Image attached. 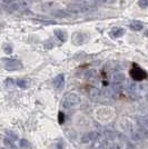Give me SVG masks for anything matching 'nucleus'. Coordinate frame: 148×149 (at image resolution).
I'll list each match as a JSON object with an SVG mask.
<instances>
[{
    "instance_id": "nucleus-1",
    "label": "nucleus",
    "mask_w": 148,
    "mask_h": 149,
    "mask_svg": "<svg viewBox=\"0 0 148 149\" xmlns=\"http://www.w3.org/2000/svg\"><path fill=\"white\" fill-rule=\"evenodd\" d=\"M67 10L69 13H90L91 10H94V7L88 3L84 0H78L71 2L67 6Z\"/></svg>"
},
{
    "instance_id": "nucleus-2",
    "label": "nucleus",
    "mask_w": 148,
    "mask_h": 149,
    "mask_svg": "<svg viewBox=\"0 0 148 149\" xmlns=\"http://www.w3.org/2000/svg\"><path fill=\"white\" fill-rule=\"evenodd\" d=\"M80 97L78 96V95H76V93H68L66 95L65 97H64V99H62V107L64 108H66V109H69V108H73L75 106L79 105L80 104Z\"/></svg>"
},
{
    "instance_id": "nucleus-3",
    "label": "nucleus",
    "mask_w": 148,
    "mask_h": 149,
    "mask_svg": "<svg viewBox=\"0 0 148 149\" xmlns=\"http://www.w3.org/2000/svg\"><path fill=\"white\" fill-rule=\"evenodd\" d=\"M129 74H130V77L135 81L145 80V79H147V77H148L147 72H146L144 69L140 68L139 66H137L136 63L133 65V67H131V69H130V71H129Z\"/></svg>"
},
{
    "instance_id": "nucleus-4",
    "label": "nucleus",
    "mask_w": 148,
    "mask_h": 149,
    "mask_svg": "<svg viewBox=\"0 0 148 149\" xmlns=\"http://www.w3.org/2000/svg\"><path fill=\"white\" fill-rule=\"evenodd\" d=\"M3 67L8 71H16L22 68V63L18 59H10V58H3L2 60Z\"/></svg>"
},
{
    "instance_id": "nucleus-5",
    "label": "nucleus",
    "mask_w": 148,
    "mask_h": 149,
    "mask_svg": "<svg viewBox=\"0 0 148 149\" xmlns=\"http://www.w3.org/2000/svg\"><path fill=\"white\" fill-rule=\"evenodd\" d=\"M71 40H73V44L76 45V46H80V45L85 44L87 40V35L85 32H81V31H77V32H74L73 33V37H71Z\"/></svg>"
},
{
    "instance_id": "nucleus-6",
    "label": "nucleus",
    "mask_w": 148,
    "mask_h": 149,
    "mask_svg": "<svg viewBox=\"0 0 148 149\" xmlns=\"http://www.w3.org/2000/svg\"><path fill=\"white\" fill-rule=\"evenodd\" d=\"M99 137H100L99 132H97V131H91V132H88V134H86V135H84V136L81 137V143L89 145V143H95Z\"/></svg>"
},
{
    "instance_id": "nucleus-7",
    "label": "nucleus",
    "mask_w": 148,
    "mask_h": 149,
    "mask_svg": "<svg viewBox=\"0 0 148 149\" xmlns=\"http://www.w3.org/2000/svg\"><path fill=\"white\" fill-rule=\"evenodd\" d=\"M0 149H18L15 143L7 137H3L0 139Z\"/></svg>"
},
{
    "instance_id": "nucleus-8",
    "label": "nucleus",
    "mask_w": 148,
    "mask_h": 149,
    "mask_svg": "<svg viewBox=\"0 0 148 149\" xmlns=\"http://www.w3.org/2000/svg\"><path fill=\"white\" fill-rule=\"evenodd\" d=\"M52 84H54V87H55L56 89H59V90L62 89L64 86H65V76L62 74H58L55 79H54Z\"/></svg>"
},
{
    "instance_id": "nucleus-9",
    "label": "nucleus",
    "mask_w": 148,
    "mask_h": 149,
    "mask_svg": "<svg viewBox=\"0 0 148 149\" xmlns=\"http://www.w3.org/2000/svg\"><path fill=\"white\" fill-rule=\"evenodd\" d=\"M124 33H125V29L124 28H119V27H116V28H112L111 31L109 32V36L114 39H117V38L121 37Z\"/></svg>"
},
{
    "instance_id": "nucleus-10",
    "label": "nucleus",
    "mask_w": 148,
    "mask_h": 149,
    "mask_svg": "<svg viewBox=\"0 0 148 149\" xmlns=\"http://www.w3.org/2000/svg\"><path fill=\"white\" fill-rule=\"evenodd\" d=\"M106 148H108L106 139H103V138L99 137L98 139L94 143V149H106Z\"/></svg>"
},
{
    "instance_id": "nucleus-11",
    "label": "nucleus",
    "mask_w": 148,
    "mask_h": 149,
    "mask_svg": "<svg viewBox=\"0 0 148 149\" xmlns=\"http://www.w3.org/2000/svg\"><path fill=\"white\" fill-rule=\"evenodd\" d=\"M129 28L131 30L134 31H139L142 30V28H144V25H142V21H138V20H134V21H131L129 24Z\"/></svg>"
},
{
    "instance_id": "nucleus-12",
    "label": "nucleus",
    "mask_w": 148,
    "mask_h": 149,
    "mask_svg": "<svg viewBox=\"0 0 148 149\" xmlns=\"http://www.w3.org/2000/svg\"><path fill=\"white\" fill-rule=\"evenodd\" d=\"M139 124H140V128H139V129L142 130V132L144 134V136L148 137V118L142 119Z\"/></svg>"
},
{
    "instance_id": "nucleus-13",
    "label": "nucleus",
    "mask_w": 148,
    "mask_h": 149,
    "mask_svg": "<svg viewBox=\"0 0 148 149\" xmlns=\"http://www.w3.org/2000/svg\"><path fill=\"white\" fill-rule=\"evenodd\" d=\"M55 36L58 39H60L62 42L67 40V32L65 30H62V29H57V30H55Z\"/></svg>"
},
{
    "instance_id": "nucleus-14",
    "label": "nucleus",
    "mask_w": 148,
    "mask_h": 149,
    "mask_svg": "<svg viewBox=\"0 0 148 149\" xmlns=\"http://www.w3.org/2000/svg\"><path fill=\"white\" fill-rule=\"evenodd\" d=\"M124 79H125L124 74H114V77H112V81H114L115 84H120Z\"/></svg>"
},
{
    "instance_id": "nucleus-15",
    "label": "nucleus",
    "mask_w": 148,
    "mask_h": 149,
    "mask_svg": "<svg viewBox=\"0 0 148 149\" xmlns=\"http://www.w3.org/2000/svg\"><path fill=\"white\" fill-rule=\"evenodd\" d=\"M16 84H17V86L20 88L28 87V81L25 80V79H17V80H16Z\"/></svg>"
},
{
    "instance_id": "nucleus-16",
    "label": "nucleus",
    "mask_w": 148,
    "mask_h": 149,
    "mask_svg": "<svg viewBox=\"0 0 148 149\" xmlns=\"http://www.w3.org/2000/svg\"><path fill=\"white\" fill-rule=\"evenodd\" d=\"M52 16H55L57 18H64V17L67 16V13H65V11H62V10H59V11H55V13H52Z\"/></svg>"
},
{
    "instance_id": "nucleus-17",
    "label": "nucleus",
    "mask_w": 148,
    "mask_h": 149,
    "mask_svg": "<svg viewBox=\"0 0 148 149\" xmlns=\"http://www.w3.org/2000/svg\"><path fill=\"white\" fill-rule=\"evenodd\" d=\"M108 149H121V143H118V141H114V143L108 147Z\"/></svg>"
},
{
    "instance_id": "nucleus-18",
    "label": "nucleus",
    "mask_w": 148,
    "mask_h": 149,
    "mask_svg": "<svg viewBox=\"0 0 148 149\" xmlns=\"http://www.w3.org/2000/svg\"><path fill=\"white\" fill-rule=\"evenodd\" d=\"M138 5L142 8H148V0H139Z\"/></svg>"
},
{
    "instance_id": "nucleus-19",
    "label": "nucleus",
    "mask_w": 148,
    "mask_h": 149,
    "mask_svg": "<svg viewBox=\"0 0 148 149\" xmlns=\"http://www.w3.org/2000/svg\"><path fill=\"white\" fill-rule=\"evenodd\" d=\"M58 121H59V124H64V121H65V115H64V112H59L58 113Z\"/></svg>"
},
{
    "instance_id": "nucleus-20",
    "label": "nucleus",
    "mask_w": 148,
    "mask_h": 149,
    "mask_svg": "<svg viewBox=\"0 0 148 149\" xmlns=\"http://www.w3.org/2000/svg\"><path fill=\"white\" fill-rule=\"evenodd\" d=\"M3 50H5L6 54H11V52H13V47H11L10 45H5Z\"/></svg>"
},
{
    "instance_id": "nucleus-21",
    "label": "nucleus",
    "mask_w": 148,
    "mask_h": 149,
    "mask_svg": "<svg viewBox=\"0 0 148 149\" xmlns=\"http://www.w3.org/2000/svg\"><path fill=\"white\" fill-rule=\"evenodd\" d=\"M20 146L24 147V148H28V147H29V143H28L26 139H22V140L20 141Z\"/></svg>"
},
{
    "instance_id": "nucleus-22",
    "label": "nucleus",
    "mask_w": 148,
    "mask_h": 149,
    "mask_svg": "<svg viewBox=\"0 0 148 149\" xmlns=\"http://www.w3.org/2000/svg\"><path fill=\"white\" fill-rule=\"evenodd\" d=\"M5 84H6V86L10 87V86H13V79H7Z\"/></svg>"
},
{
    "instance_id": "nucleus-23",
    "label": "nucleus",
    "mask_w": 148,
    "mask_h": 149,
    "mask_svg": "<svg viewBox=\"0 0 148 149\" xmlns=\"http://www.w3.org/2000/svg\"><path fill=\"white\" fill-rule=\"evenodd\" d=\"M94 2H97V3H105L107 0H91Z\"/></svg>"
},
{
    "instance_id": "nucleus-24",
    "label": "nucleus",
    "mask_w": 148,
    "mask_h": 149,
    "mask_svg": "<svg viewBox=\"0 0 148 149\" xmlns=\"http://www.w3.org/2000/svg\"><path fill=\"white\" fill-rule=\"evenodd\" d=\"M7 1H9V2H15V1H19V0H7Z\"/></svg>"
},
{
    "instance_id": "nucleus-25",
    "label": "nucleus",
    "mask_w": 148,
    "mask_h": 149,
    "mask_svg": "<svg viewBox=\"0 0 148 149\" xmlns=\"http://www.w3.org/2000/svg\"><path fill=\"white\" fill-rule=\"evenodd\" d=\"M146 36H147V37H148V30L146 31Z\"/></svg>"
}]
</instances>
